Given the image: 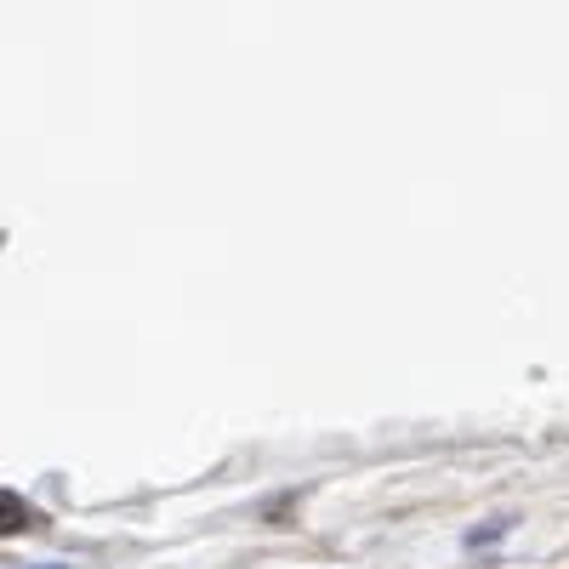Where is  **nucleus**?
Masks as SVG:
<instances>
[{"label": "nucleus", "instance_id": "nucleus-2", "mask_svg": "<svg viewBox=\"0 0 569 569\" xmlns=\"http://www.w3.org/2000/svg\"><path fill=\"white\" fill-rule=\"evenodd\" d=\"M501 536H507V518H496L485 530H467V547H485V541H501Z\"/></svg>", "mask_w": 569, "mask_h": 569}, {"label": "nucleus", "instance_id": "nucleus-3", "mask_svg": "<svg viewBox=\"0 0 569 569\" xmlns=\"http://www.w3.org/2000/svg\"><path fill=\"white\" fill-rule=\"evenodd\" d=\"M34 569H63V563H34Z\"/></svg>", "mask_w": 569, "mask_h": 569}, {"label": "nucleus", "instance_id": "nucleus-1", "mask_svg": "<svg viewBox=\"0 0 569 569\" xmlns=\"http://www.w3.org/2000/svg\"><path fill=\"white\" fill-rule=\"evenodd\" d=\"M0 518H7V525H0L7 536H18V530H40V512H34V507H23V501H18L12 490L0 496Z\"/></svg>", "mask_w": 569, "mask_h": 569}]
</instances>
